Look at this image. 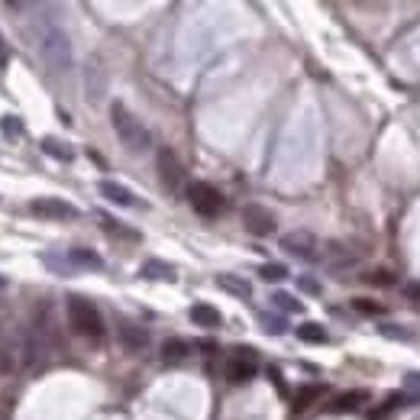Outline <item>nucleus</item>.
<instances>
[{
  "label": "nucleus",
  "mask_w": 420,
  "mask_h": 420,
  "mask_svg": "<svg viewBox=\"0 0 420 420\" xmlns=\"http://www.w3.org/2000/svg\"><path fill=\"white\" fill-rule=\"evenodd\" d=\"M36 49H39L42 62L49 65L55 74L72 72V65H74L72 42H68V32L52 17H36Z\"/></svg>",
  "instance_id": "nucleus-1"
},
{
  "label": "nucleus",
  "mask_w": 420,
  "mask_h": 420,
  "mask_svg": "<svg viewBox=\"0 0 420 420\" xmlns=\"http://www.w3.org/2000/svg\"><path fill=\"white\" fill-rule=\"evenodd\" d=\"M110 123H114V133L120 136V143L126 146V152L143 156V152L152 149V133L143 126V120H139L123 101H114V104H110Z\"/></svg>",
  "instance_id": "nucleus-2"
},
{
  "label": "nucleus",
  "mask_w": 420,
  "mask_h": 420,
  "mask_svg": "<svg viewBox=\"0 0 420 420\" xmlns=\"http://www.w3.org/2000/svg\"><path fill=\"white\" fill-rule=\"evenodd\" d=\"M65 317H68V326H72L78 336L91 339V343H104V336H107L104 317H101V311H97L87 297L68 294V297H65Z\"/></svg>",
  "instance_id": "nucleus-3"
},
{
  "label": "nucleus",
  "mask_w": 420,
  "mask_h": 420,
  "mask_svg": "<svg viewBox=\"0 0 420 420\" xmlns=\"http://www.w3.org/2000/svg\"><path fill=\"white\" fill-rule=\"evenodd\" d=\"M185 198H188V204L198 210L200 217H220L223 207H227V198L210 181H191Z\"/></svg>",
  "instance_id": "nucleus-4"
},
{
  "label": "nucleus",
  "mask_w": 420,
  "mask_h": 420,
  "mask_svg": "<svg viewBox=\"0 0 420 420\" xmlns=\"http://www.w3.org/2000/svg\"><path fill=\"white\" fill-rule=\"evenodd\" d=\"M156 168H158V181H162V188H165L168 194L188 191V185H185V165H181V158L168 146H162L156 152Z\"/></svg>",
  "instance_id": "nucleus-5"
},
{
  "label": "nucleus",
  "mask_w": 420,
  "mask_h": 420,
  "mask_svg": "<svg viewBox=\"0 0 420 420\" xmlns=\"http://www.w3.org/2000/svg\"><path fill=\"white\" fill-rule=\"evenodd\" d=\"M30 213H36L42 220H78L81 217V210L62 198H36L30 204Z\"/></svg>",
  "instance_id": "nucleus-6"
},
{
  "label": "nucleus",
  "mask_w": 420,
  "mask_h": 420,
  "mask_svg": "<svg viewBox=\"0 0 420 420\" xmlns=\"http://www.w3.org/2000/svg\"><path fill=\"white\" fill-rule=\"evenodd\" d=\"M255 368H259V356H255L252 346H240L230 359H227V378H230L233 385L249 381V378L255 375Z\"/></svg>",
  "instance_id": "nucleus-7"
},
{
  "label": "nucleus",
  "mask_w": 420,
  "mask_h": 420,
  "mask_svg": "<svg viewBox=\"0 0 420 420\" xmlns=\"http://www.w3.org/2000/svg\"><path fill=\"white\" fill-rule=\"evenodd\" d=\"M282 249L288 255H297V259H304V262H314L317 259V249H320V242L311 230H291L282 236Z\"/></svg>",
  "instance_id": "nucleus-8"
},
{
  "label": "nucleus",
  "mask_w": 420,
  "mask_h": 420,
  "mask_svg": "<svg viewBox=\"0 0 420 420\" xmlns=\"http://www.w3.org/2000/svg\"><path fill=\"white\" fill-rule=\"evenodd\" d=\"M242 227L252 233V236H272L275 233V213L262 204H246L242 207Z\"/></svg>",
  "instance_id": "nucleus-9"
},
{
  "label": "nucleus",
  "mask_w": 420,
  "mask_h": 420,
  "mask_svg": "<svg viewBox=\"0 0 420 420\" xmlns=\"http://www.w3.org/2000/svg\"><path fill=\"white\" fill-rule=\"evenodd\" d=\"M97 191L104 194L110 204H116V207H143L136 200V194L126 188V185H120V181H110V178H104L101 185H97Z\"/></svg>",
  "instance_id": "nucleus-10"
},
{
  "label": "nucleus",
  "mask_w": 420,
  "mask_h": 420,
  "mask_svg": "<svg viewBox=\"0 0 420 420\" xmlns=\"http://www.w3.org/2000/svg\"><path fill=\"white\" fill-rule=\"evenodd\" d=\"M116 339H120V346H123L126 353H139V349L149 346V333L143 326H133V324L116 326Z\"/></svg>",
  "instance_id": "nucleus-11"
},
{
  "label": "nucleus",
  "mask_w": 420,
  "mask_h": 420,
  "mask_svg": "<svg viewBox=\"0 0 420 420\" xmlns=\"http://www.w3.org/2000/svg\"><path fill=\"white\" fill-rule=\"evenodd\" d=\"M65 259H68L72 269H87V272H101V269H104V259H101L94 249H84V246L68 249L65 252Z\"/></svg>",
  "instance_id": "nucleus-12"
},
{
  "label": "nucleus",
  "mask_w": 420,
  "mask_h": 420,
  "mask_svg": "<svg viewBox=\"0 0 420 420\" xmlns=\"http://www.w3.org/2000/svg\"><path fill=\"white\" fill-rule=\"evenodd\" d=\"M217 288L227 294H233V297H240V301H249L252 297V284L242 278V275H233V272H223L217 275Z\"/></svg>",
  "instance_id": "nucleus-13"
},
{
  "label": "nucleus",
  "mask_w": 420,
  "mask_h": 420,
  "mask_svg": "<svg viewBox=\"0 0 420 420\" xmlns=\"http://www.w3.org/2000/svg\"><path fill=\"white\" fill-rule=\"evenodd\" d=\"M191 320L198 326H204V330H217L223 324V314L213 304H194L191 307Z\"/></svg>",
  "instance_id": "nucleus-14"
},
{
  "label": "nucleus",
  "mask_w": 420,
  "mask_h": 420,
  "mask_svg": "<svg viewBox=\"0 0 420 420\" xmlns=\"http://www.w3.org/2000/svg\"><path fill=\"white\" fill-rule=\"evenodd\" d=\"M188 356H191L188 339H178V336H175V339H165V343H162V359H165V362H185Z\"/></svg>",
  "instance_id": "nucleus-15"
},
{
  "label": "nucleus",
  "mask_w": 420,
  "mask_h": 420,
  "mask_svg": "<svg viewBox=\"0 0 420 420\" xmlns=\"http://www.w3.org/2000/svg\"><path fill=\"white\" fill-rule=\"evenodd\" d=\"M139 275L143 278H165V282H175V265H168V262H162V259H149L143 269H139Z\"/></svg>",
  "instance_id": "nucleus-16"
},
{
  "label": "nucleus",
  "mask_w": 420,
  "mask_h": 420,
  "mask_svg": "<svg viewBox=\"0 0 420 420\" xmlns=\"http://www.w3.org/2000/svg\"><path fill=\"white\" fill-rule=\"evenodd\" d=\"M324 395H326L324 385H304V388L294 395V404H291V408H294V410H307L311 404H317V401L324 398Z\"/></svg>",
  "instance_id": "nucleus-17"
},
{
  "label": "nucleus",
  "mask_w": 420,
  "mask_h": 420,
  "mask_svg": "<svg viewBox=\"0 0 420 420\" xmlns=\"http://www.w3.org/2000/svg\"><path fill=\"white\" fill-rule=\"evenodd\" d=\"M42 152H45V156H52V158H59V162H72L74 158V149L68 146V143H62V139H55V136L42 139Z\"/></svg>",
  "instance_id": "nucleus-18"
},
{
  "label": "nucleus",
  "mask_w": 420,
  "mask_h": 420,
  "mask_svg": "<svg viewBox=\"0 0 420 420\" xmlns=\"http://www.w3.org/2000/svg\"><path fill=\"white\" fill-rule=\"evenodd\" d=\"M368 401V391H346V395H339L333 401V410L336 414H346V410H359L362 404Z\"/></svg>",
  "instance_id": "nucleus-19"
},
{
  "label": "nucleus",
  "mask_w": 420,
  "mask_h": 420,
  "mask_svg": "<svg viewBox=\"0 0 420 420\" xmlns=\"http://www.w3.org/2000/svg\"><path fill=\"white\" fill-rule=\"evenodd\" d=\"M297 339H304V343H326V326L307 320V324L297 326Z\"/></svg>",
  "instance_id": "nucleus-20"
},
{
  "label": "nucleus",
  "mask_w": 420,
  "mask_h": 420,
  "mask_svg": "<svg viewBox=\"0 0 420 420\" xmlns=\"http://www.w3.org/2000/svg\"><path fill=\"white\" fill-rule=\"evenodd\" d=\"M97 220H101L104 233H110V236H123V240H139V233H136V230H126V227H120V223H116L114 217H107V213H101Z\"/></svg>",
  "instance_id": "nucleus-21"
},
{
  "label": "nucleus",
  "mask_w": 420,
  "mask_h": 420,
  "mask_svg": "<svg viewBox=\"0 0 420 420\" xmlns=\"http://www.w3.org/2000/svg\"><path fill=\"white\" fill-rule=\"evenodd\" d=\"M269 301H272V307H278V311H284V314H301V311H304V304H301V301H294L291 294H284V291L272 294Z\"/></svg>",
  "instance_id": "nucleus-22"
},
{
  "label": "nucleus",
  "mask_w": 420,
  "mask_h": 420,
  "mask_svg": "<svg viewBox=\"0 0 420 420\" xmlns=\"http://www.w3.org/2000/svg\"><path fill=\"white\" fill-rule=\"evenodd\" d=\"M259 275H262L265 282H282V278H288V269H284L282 262H265L262 269H259Z\"/></svg>",
  "instance_id": "nucleus-23"
},
{
  "label": "nucleus",
  "mask_w": 420,
  "mask_h": 420,
  "mask_svg": "<svg viewBox=\"0 0 420 420\" xmlns=\"http://www.w3.org/2000/svg\"><path fill=\"white\" fill-rule=\"evenodd\" d=\"M259 324H262L265 333H272V336H282L284 330H288L282 317H272V314H259Z\"/></svg>",
  "instance_id": "nucleus-24"
},
{
  "label": "nucleus",
  "mask_w": 420,
  "mask_h": 420,
  "mask_svg": "<svg viewBox=\"0 0 420 420\" xmlns=\"http://www.w3.org/2000/svg\"><path fill=\"white\" fill-rule=\"evenodd\" d=\"M353 311H359V314H366V317H378L385 307L375 304V301H368V297H353Z\"/></svg>",
  "instance_id": "nucleus-25"
},
{
  "label": "nucleus",
  "mask_w": 420,
  "mask_h": 420,
  "mask_svg": "<svg viewBox=\"0 0 420 420\" xmlns=\"http://www.w3.org/2000/svg\"><path fill=\"white\" fill-rule=\"evenodd\" d=\"M378 333L388 336V339H414V333H410V330H401L398 324H378Z\"/></svg>",
  "instance_id": "nucleus-26"
},
{
  "label": "nucleus",
  "mask_w": 420,
  "mask_h": 420,
  "mask_svg": "<svg viewBox=\"0 0 420 420\" xmlns=\"http://www.w3.org/2000/svg\"><path fill=\"white\" fill-rule=\"evenodd\" d=\"M0 129H3L7 136H20V133H23L20 116H3V123H0Z\"/></svg>",
  "instance_id": "nucleus-27"
},
{
  "label": "nucleus",
  "mask_w": 420,
  "mask_h": 420,
  "mask_svg": "<svg viewBox=\"0 0 420 420\" xmlns=\"http://www.w3.org/2000/svg\"><path fill=\"white\" fill-rule=\"evenodd\" d=\"M366 282H368V284H381V288H388V284L395 282V278H391V275L385 272V269H375V272H368V275H366Z\"/></svg>",
  "instance_id": "nucleus-28"
},
{
  "label": "nucleus",
  "mask_w": 420,
  "mask_h": 420,
  "mask_svg": "<svg viewBox=\"0 0 420 420\" xmlns=\"http://www.w3.org/2000/svg\"><path fill=\"white\" fill-rule=\"evenodd\" d=\"M297 288H301V291H307V294H320V282H317V278H311V275H301V278H297Z\"/></svg>",
  "instance_id": "nucleus-29"
},
{
  "label": "nucleus",
  "mask_w": 420,
  "mask_h": 420,
  "mask_svg": "<svg viewBox=\"0 0 420 420\" xmlns=\"http://www.w3.org/2000/svg\"><path fill=\"white\" fill-rule=\"evenodd\" d=\"M401 291H404V297H410V301H417L420 304V282H404L401 284Z\"/></svg>",
  "instance_id": "nucleus-30"
},
{
  "label": "nucleus",
  "mask_w": 420,
  "mask_h": 420,
  "mask_svg": "<svg viewBox=\"0 0 420 420\" xmlns=\"http://www.w3.org/2000/svg\"><path fill=\"white\" fill-rule=\"evenodd\" d=\"M10 65V45L3 42V36H0V68H7Z\"/></svg>",
  "instance_id": "nucleus-31"
},
{
  "label": "nucleus",
  "mask_w": 420,
  "mask_h": 420,
  "mask_svg": "<svg viewBox=\"0 0 420 420\" xmlns=\"http://www.w3.org/2000/svg\"><path fill=\"white\" fill-rule=\"evenodd\" d=\"M269 378H272V385H275V388H278V391H282V395H284V391H288V388H284L282 372H278V368H269Z\"/></svg>",
  "instance_id": "nucleus-32"
},
{
  "label": "nucleus",
  "mask_w": 420,
  "mask_h": 420,
  "mask_svg": "<svg viewBox=\"0 0 420 420\" xmlns=\"http://www.w3.org/2000/svg\"><path fill=\"white\" fill-rule=\"evenodd\" d=\"M404 381H408V388H420V375H417V372H410Z\"/></svg>",
  "instance_id": "nucleus-33"
}]
</instances>
